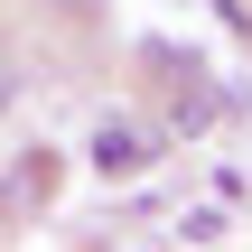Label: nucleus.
Masks as SVG:
<instances>
[{
  "label": "nucleus",
  "instance_id": "1",
  "mask_svg": "<svg viewBox=\"0 0 252 252\" xmlns=\"http://www.w3.org/2000/svg\"><path fill=\"white\" fill-rule=\"evenodd\" d=\"M159 131H140V122H94V140H84V159H94V178H112V187H131V178H150L159 168Z\"/></svg>",
  "mask_w": 252,
  "mask_h": 252
},
{
  "label": "nucleus",
  "instance_id": "5",
  "mask_svg": "<svg viewBox=\"0 0 252 252\" xmlns=\"http://www.w3.org/2000/svg\"><path fill=\"white\" fill-rule=\"evenodd\" d=\"M243 187H252V178H243Z\"/></svg>",
  "mask_w": 252,
  "mask_h": 252
},
{
  "label": "nucleus",
  "instance_id": "2",
  "mask_svg": "<svg viewBox=\"0 0 252 252\" xmlns=\"http://www.w3.org/2000/svg\"><path fill=\"white\" fill-rule=\"evenodd\" d=\"M56 196V150H28L19 168H9V187H0V206H47Z\"/></svg>",
  "mask_w": 252,
  "mask_h": 252
},
{
  "label": "nucleus",
  "instance_id": "3",
  "mask_svg": "<svg viewBox=\"0 0 252 252\" xmlns=\"http://www.w3.org/2000/svg\"><path fill=\"white\" fill-rule=\"evenodd\" d=\"M178 234H187V243H224V206H196V215H187Z\"/></svg>",
  "mask_w": 252,
  "mask_h": 252
},
{
  "label": "nucleus",
  "instance_id": "4",
  "mask_svg": "<svg viewBox=\"0 0 252 252\" xmlns=\"http://www.w3.org/2000/svg\"><path fill=\"white\" fill-rule=\"evenodd\" d=\"M9 103H19V75H9V65H0V112H9Z\"/></svg>",
  "mask_w": 252,
  "mask_h": 252
}]
</instances>
